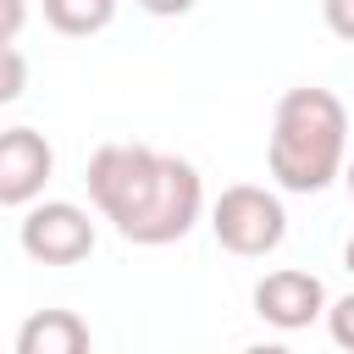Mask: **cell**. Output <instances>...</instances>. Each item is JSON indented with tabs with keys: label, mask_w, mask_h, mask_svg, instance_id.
<instances>
[{
	"label": "cell",
	"mask_w": 354,
	"mask_h": 354,
	"mask_svg": "<svg viewBox=\"0 0 354 354\" xmlns=\"http://www.w3.org/2000/svg\"><path fill=\"white\" fill-rule=\"evenodd\" d=\"M116 17V0H44V22L66 39H88V33H105Z\"/></svg>",
	"instance_id": "cell-8"
},
{
	"label": "cell",
	"mask_w": 354,
	"mask_h": 354,
	"mask_svg": "<svg viewBox=\"0 0 354 354\" xmlns=\"http://www.w3.org/2000/svg\"><path fill=\"white\" fill-rule=\"evenodd\" d=\"M321 17L343 44H354V0H321Z\"/></svg>",
	"instance_id": "cell-11"
},
{
	"label": "cell",
	"mask_w": 354,
	"mask_h": 354,
	"mask_svg": "<svg viewBox=\"0 0 354 354\" xmlns=\"http://www.w3.org/2000/svg\"><path fill=\"white\" fill-rule=\"evenodd\" d=\"M266 166H271L277 188H288V194L332 188L348 166V111H343V100L332 88H315V83L288 88L271 111Z\"/></svg>",
	"instance_id": "cell-2"
},
{
	"label": "cell",
	"mask_w": 354,
	"mask_h": 354,
	"mask_svg": "<svg viewBox=\"0 0 354 354\" xmlns=\"http://www.w3.org/2000/svg\"><path fill=\"white\" fill-rule=\"evenodd\" d=\"M343 266H348V271H354V238H348V243H343Z\"/></svg>",
	"instance_id": "cell-16"
},
{
	"label": "cell",
	"mask_w": 354,
	"mask_h": 354,
	"mask_svg": "<svg viewBox=\"0 0 354 354\" xmlns=\"http://www.w3.org/2000/svg\"><path fill=\"white\" fill-rule=\"evenodd\" d=\"M50 171H55V149H50L44 133H33V127L0 133V205H11V210L39 205Z\"/></svg>",
	"instance_id": "cell-6"
},
{
	"label": "cell",
	"mask_w": 354,
	"mask_h": 354,
	"mask_svg": "<svg viewBox=\"0 0 354 354\" xmlns=\"http://www.w3.org/2000/svg\"><path fill=\"white\" fill-rule=\"evenodd\" d=\"M243 354H293V348H288V343H249Z\"/></svg>",
	"instance_id": "cell-14"
},
{
	"label": "cell",
	"mask_w": 354,
	"mask_h": 354,
	"mask_svg": "<svg viewBox=\"0 0 354 354\" xmlns=\"http://www.w3.org/2000/svg\"><path fill=\"white\" fill-rule=\"evenodd\" d=\"M88 199L94 210L144 249L177 243L205 216V177L194 160L149 149V144H100L88 155Z\"/></svg>",
	"instance_id": "cell-1"
},
{
	"label": "cell",
	"mask_w": 354,
	"mask_h": 354,
	"mask_svg": "<svg viewBox=\"0 0 354 354\" xmlns=\"http://www.w3.org/2000/svg\"><path fill=\"white\" fill-rule=\"evenodd\" d=\"M0 61H6V77H0V100H22V83H28V66H22V50L17 44H0Z\"/></svg>",
	"instance_id": "cell-10"
},
{
	"label": "cell",
	"mask_w": 354,
	"mask_h": 354,
	"mask_svg": "<svg viewBox=\"0 0 354 354\" xmlns=\"http://www.w3.org/2000/svg\"><path fill=\"white\" fill-rule=\"evenodd\" d=\"M133 6H144L149 17H188L199 0H133Z\"/></svg>",
	"instance_id": "cell-12"
},
{
	"label": "cell",
	"mask_w": 354,
	"mask_h": 354,
	"mask_svg": "<svg viewBox=\"0 0 354 354\" xmlns=\"http://www.w3.org/2000/svg\"><path fill=\"white\" fill-rule=\"evenodd\" d=\"M326 310H332V304H326V288H321L315 271L282 266V271H266V277L254 282V315H260L266 326H277V332H299V326L321 321Z\"/></svg>",
	"instance_id": "cell-5"
},
{
	"label": "cell",
	"mask_w": 354,
	"mask_h": 354,
	"mask_svg": "<svg viewBox=\"0 0 354 354\" xmlns=\"http://www.w3.org/2000/svg\"><path fill=\"white\" fill-rule=\"evenodd\" d=\"M17 243L39 266H77L94 254V221L72 199H39L17 221Z\"/></svg>",
	"instance_id": "cell-4"
},
{
	"label": "cell",
	"mask_w": 354,
	"mask_h": 354,
	"mask_svg": "<svg viewBox=\"0 0 354 354\" xmlns=\"http://www.w3.org/2000/svg\"><path fill=\"white\" fill-rule=\"evenodd\" d=\"M210 232H216V243H221L227 254L260 260V254H271V249L288 238V210H282V199H277L271 188H260V183H232V188H221L216 205H210Z\"/></svg>",
	"instance_id": "cell-3"
},
{
	"label": "cell",
	"mask_w": 354,
	"mask_h": 354,
	"mask_svg": "<svg viewBox=\"0 0 354 354\" xmlns=\"http://www.w3.org/2000/svg\"><path fill=\"white\" fill-rule=\"evenodd\" d=\"M326 332H332V343H337V348H348V354H354V293L332 299V310H326Z\"/></svg>",
	"instance_id": "cell-9"
},
{
	"label": "cell",
	"mask_w": 354,
	"mask_h": 354,
	"mask_svg": "<svg viewBox=\"0 0 354 354\" xmlns=\"http://www.w3.org/2000/svg\"><path fill=\"white\" fill-rule=\"evenodd\" d=\"M343 183H348V199H354V155H348V166H343Z\"/></svg>",
	"instance_id": "cell-15"
},
{
	"label": "cell",
	"mask_w": 354,
	"mask_h": 354,
	"mask_svg": "<svg viewBox=\"0 0 354 354\" xmlns=\"http://www.w3.org/2000/svg\"><path fill=\"white\" fill-rule=\"evenodd\" d=\"M17 354H94V337L72 310H33L17 326Z\"/></svg>",
	"instance_id": "cell-7"
},
{
	"label": "cell",
	"mask_w": 354,
	"mask_h": 354,
	"mask_svg": "<svg viewBox=\"0 0 354 354\" xmlns=\"http://www.w3.org/2000/svg\"><path fill=\"white\" fill-rule=\"evenodd\" d=\"M6 6V28H0V44H17V33H22V0H0Z\"/></svg>",
	"instance_id": "cell-13"
}]
</instances>
